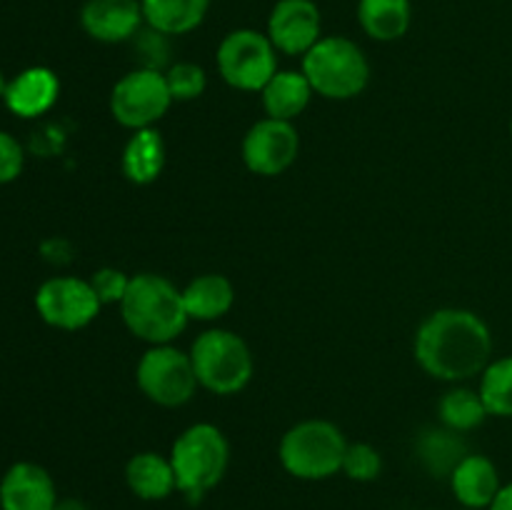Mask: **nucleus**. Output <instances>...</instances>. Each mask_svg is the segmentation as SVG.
<instances>
[{"mask_svg": "<svg viewBox=\"0 0 512 510\" xmlns=\"http://www.w3.org/2000/svg\"><path fill=\"white\" fill-rule=\"evenodd\" d=\"M60 95V80L45 65H30V68L20 70L15 78L8 80V90H5V105L18 118H40L48 113Z\"/></svg>", "mask_w": 512, "mask_h": 510, "instance_id": "2eb2a0df", "label": "nucleus"}, {"mask_svg": "<svg viewBox=\"0 0 512 510\" xmlns=\"http://www.w3.org/2000/svg\"><path fill=\"white\" fill-rule=\"evenodd\" d=\"M120 315L125 328L148 345L173 343L190 323L183 290L158 273H138L130 278Z\"/></svg>", "mask_w": 512, "mask_h": 510, "instance_id": "f03ea898", "label": "nucleus"}, {"mask_svg": "<svg viewBox=\"0 0 512 510\" xmlns=\"http://www.w3.org/2000/svg\"><path fill=\"white\" fill-rule=\"evenodd\" d=\"M198 385L213 395H235L248 388L255 373L250 345L238 333L210 328L195 338L190 348Z\"/></svg>", "mask_w": 512, "mask_h": 510, "instance_id": "423d86ee", "label": "nucleus"}, {"mask_svg": "<svg viewBox=\"0 0 512 510\" xmlns=\"http://www.w3.org/2000/svg\"><path fill=\"white\" fill-rule=\"evenodd\" d=\"M53 510H90V508L78 498H60L58 503H55Z\"/></svg>", "mask_w": 512, "mask_h": 510, "instance_id": "2f4dec72", "label": "nucleus"}, {"mask_svg": "<svg viewBox=\"0 0 512 510\" xmlns=\"http://www.w3.org/2000/svg\"><path fill=\"white\" fill-rule=\"evenodd\" d=\"M340 473H345L355 483H373L383 473V455L370 443H348Z\"/></svg>", "mask_w": 512, "mask_h": 510, "instance_id": "bb28decb", "label": "nucleus"}, {"mask_svg": "<svg viewBox=\"0 0 512 510\" xmlns=\"http://www.w3.org/2000/svg\"><path fill=\"white\" fill-rule=\"evenodd\" d=\"M25 168V150L18 143V138L0 130V185H8L23 175Z\"/></svg>", "mask_w": 512, "mask_h": 510, "instance_id": "c756f323", "label": "nucleus"}, {"mask_svg": "<svg viewBox=\"0 0 512 510\" xmlns=\"http://www.w3.org/2000/svg\"><path fill=\"white\" fill-rule=\"evenodd\" d=\"M145 25L140 0H85L80 28L98 43H130Z\"/></svg>", "mask_w": 512, "mask_h": 510, "instance_id": "ddd939ff", "label": "nucleus"}, {"mask_svg": "<svg viewBox=\"0 0 512 510\" xmlns=\"http://www.w3.org/2000/svg\"><path fill=\"white\" fill-rule=\"evenodd\" d=\"M415 450H418V458L425 468L433 475H448L455 470V465L468 455V448H465L460 433L450 428H430L425 430L423 435L415 443Z\"/></svg>", "mask_w": 512, "mask_h": 510, "instance_id": "b1692460", "label": "nucleus"}, {"mask_svg": "<svg viewBox=\"0 0 512 510\" xmlns=\"http://www.w3.org/2000/svg\"><path fill=\"white\" fill-rule=\"evenodd\" d=\"M123 175L135 185H150L165 168V140L155 128L135 130L120 158Z\"/></svg>", "mask_w": 512, "mask_h": 510, "instance_id": "aec40b11", "label": "nucleus"}, {"mask_svg": "<svg viewBox=\"0 0 512 510\" xmlns=\"http://www.w3.org/2000/svg\"><path fill=\"white\" fill-rule=\"evenodd\" d=\"M183 305L190 320L213 323L230 313L235 305V288L225 275L203 273L183 288Z\"/></svg>", "mask_w": 512, "mask_h": 510, "instance_id": "6ab92c4d", "label": "nucleus"}, {"mask_svg": "<svg viewBox=\"0 0 512 510\" xmlns=\"http://www.w3.org/2000/svg\"><path fill=\"white\" fill-rule=\"evenodd\" d=\"M133 275L123 273L118 268H100L90 275V285H93L95 295L100 298L103 305H115L123 303L125 293H128V285Z\"/></svg>", "mask_w": 512, "mask_h": 510, "instance_id": "c85d7f7f", "label": "nucleus"}, {"mask_svg": "<svg viewBox=\"0 0 512 510\" xmlns=\"http://www.w3.org/2000/svg\"><path fill=\"white\" fill-rule=\"evenodd\" d=\"M135 383L140 393L160 408H180L190 403L200 388L190 353H183L173 343L150 345L145 350L135 368Z\"/></svg>", "mask_w": 512, "mask_h": 510, "instance_id": "6e6552de", "label": "nucleus"}, {"mask_svg": "<svg viewBox=\"0 0 512 510\" xmlns=\"http://www.w3.org/2000/svg\"><path fill=\"white\" fill-rule=\"evenodd\" d=\"M58 500L53 475L38 463L18 460L0 478V510H53Z\"/></svg>", "mask_w": 512, "mask_h": 510, "instance_id": "4468645a", "label": "nucleus"}, {"mask_svg": "<svg viewBox=\"0 0 512 510\" xmlns=\"http://www.w3.org/2000/svg\"><path fill=\"white\" fill-rule=\"evenodd\" d=\"M488 510H512V480L510 483H503V488L495 495L493 505Z\"/></svg>", "mask_w": 512, "mask_h": 510, "instance_id": "7c9ffc66", "label": "nucleus"}, {"mask_svg": "<svg viewBox=\"0 0 512 510\" xmlns=\"http://www.w3.org/2000/svg\"><path fill=\"white\" fill-rule=\"evenodd\" d=\"M165 83H168L170 95H173V103H190V100H198L205 93L208 75L198 63L178 60V63L165 70Z\"/></svg>", "mask_w": 512, "mask_h": 510, "instance_id": "a878e982", "label": "nucleus"}, {"mask_svg": "<svg viewBox=\"0 0 512 510\" xmlns=\"http://www.w3.org/2000/svg\"><path fill=\"white\" fill-rule=\"evenodd\" d=\"M478 393L493 418H512V355L490 360L480 373Z\"/></svg>", "mask_w": 512, "mask_h": 510, "instance_id": "393cba45", "label": "nucleus"}, {"mask_svg": "<svg viewBox=\"0 0 512 510\" xmlns=\"http://www.w3.org/2000/svg\"><path fill=\"white\" fill-rule=\"evenodd\" d=\"M140 8L148 28L175 38L203 25L210 0H140Z\"/></svg>", "mask_w": 512, "mask_h": 510, "instance_id": "412c9836", "label": "nucleus"}, {"mask_svg": "<svg viewBox=\"0 0 512 510\" xmlns=\"http://www.w3.org/2000/svg\"><path fill=\"white\" fill-rule=\"evenodd\" d=\"M358 23L368 38L393 43L410 30L413 5L410 0H358Z\"/></svg>", "mask_w": 512, "mask_h": 510, "instance_id": "4be33fe9", "label": "nucleus"}, {"mask_svg": "<svg viewBox=\"0 0 512 510\" xmlns=\"http://www.w3.org/2000/svg\"><path fill=\"white\" fill-rule=\"evenodd\" d=\"M215 65L230 88L260 93L278 73V50L260 30L238 28L220 40Z\"/></svg>", "mask_w": 512, "mask_h": 510, "instance_id": "0eeeda50", "label": "nucleus"}, {"mask_svg": "<svg viewBox=\"0 0 512 510\" xmlns=\"http://www.w3.org/2000/svg\"><path fill=\"white\" fill-rule=\"evenodd\" d=\"M450 490L460 508L468 510H488L493 505L495 495L503 488L498 465L480 453H468L455 470L450 473Z\"/></svg>", "mask_w": 512, "mask_h": 510, "instance_id": "dca6fc26", "label": "nucleus"}, {"mask_svg": "<svg viewBox=\"0 0 512 510\" xmlns=\"http://www.w3.org/2000/svg\"><path fill=\"white\" fill-rule=\"evenodd\" d=\"M240 153H243V163L250 173L275 178V175H283L298 160L300 135L293 123L263 118L250 125Z\"/></svg>", "mask_w": 512, "mask_h": 510, "instance_id": "9b49d317", "label": "nucleus"}, {"mask_svg": "<svg viewBox=\"0 0 512 510\" xmlns=\"http://www.w3.org/2000/svg\"><path fill=\"white\" fill-rule=\"evenodd\" d=\"M173 105L165 73L148 68H135L125 73L110 90V115L128 130L155 128L160 118Z\"/></svg>", "mask_w": 512, "mask_h": 510, "instance_id": "1a4fd4ad", "label": "nucleus"}, {"mask_svg": "<svg viewBox=\"0 0 512 510\" xmlns=\"http://www.w3.org/2000/svg\"><path fill=\"white\" fill-rule=\"evenodd\" d=\"M438 415L440 423H443L445 428L455 430V433L460 435L480 428V425L490 418L478 390L460 383L453 385V388L440 398Z\"/></svg>", "mask_w": 512, "mask_h": 510, "instance_id": "5701e85b", "label": "nucleus"}, {"mask_svg": "<svg viewBox=\"0 0 512 510\" xmlns=\"http://www.w3.org/2000/svg\"><path fill=\"white\" fill-rule=\"evenodd\" d=\"M420 368L443 383L478 378L493 360V333L468 308H440L420 323L413 345Z\"/></svg>", "mask_w": 512, "mask_h": 510, "instance_id": "f257e3e1", "label": "nucleus"}, {"mask_svg": "<svg viewBox=\"0 0 512 510\" xmlns=\"http://www.w3.org/2000/svg\"><path fill=\"white\" fill-rule=\"evenodd\" d=\"M510 135H512V118H510Z\"/></svg>", "mask_w": 512, "mask_h": 510, "instance_id": "72a5a7b5", "label": "nucleus"}, {"mask_svg": "<svg viewBox=\"0 0 512 510\" xmlns=\"http://www.w3.org/2000/svg\"><path fill=\"white\" fill-rule=\"evenodd\" d=\"M265 35L278 53L303 58L323 38V15L315 0H278L268 15Z\"/></svg>", "mask_w": 512, "mask_h": 510, "instance_id": "f8f14e48", "label": "nucleus"}, {"mask_svg": "<svg viewBox=\"0 0 512 510\" xmlns=\"http://www.w3.org/2000/svg\"><path fill=\"white\" fill-rule=\"evenodd\" d=\"M130 43L135 45V53L140 55L138 68L160 70V73H165V70L173 65V63H170L168 35H163V33H158V30L143 25V28L138 30V35H135Z\"/></svg>", "mask_w": 512, "mask_h": 510, "instance_id": "cd10ccee", "label": "nucleus"}, {"mask_svg": "<svg viewBox=\"0 0 512 510\" xmlns=\"http://www.w3.org/2000/svg\"><path fill=\"white\" fill-rule=\"evenodd\" d=\"M125 483H128L130 493L140 500H165L178 490L170 458L155 453V450H143L128 460Z\"/></svg>", "mask_w": 512, "mask_h": 510, "instance_id": "a211bd4d", "label": "nucleus"}, {"mask_svg": "<svg viewBox=\"0 0 512 510\" xmlns=\"http://www.w3.org/2000/svg\"><path fill=\"white\" fill-rule=\"evenodd\" d=\"M460 510H468V508H460Z\"/></svg>", "mask_w": 512, "mask_h": 510, "instance_id": "f704fd0d", "label": "nucleus"}, {"mask_svg": "<svg viewBox=\"0 0 512 510\" xmlns=\"http://www.w3.org/2000/svg\"><path fill=\"white\" fill-rule=\"evenodd\" d=\"M348 440L343 430L323 418H308L285 430L278 445V460L298 480H328L343 470Z\"/></svg>", "mask_w": 512, "mask_h": 510, "instance_id": "39448f33", "label": "nucleus"}, {"mask_svg": "<svg viewBox=\"0 0 512 510\" xmlns=\"http://www.w3.org/2000/svg\"><path fill=\"white\" fill-rule=\"evenodd\" d=\"M178 493L200 500L225 478L230 465V443L213 423H195L175 438L170 448Z\"/></svg>", "mask_w": 512, "mask_h": 510, "instance_id": "7ed1b4c3", "label": "nucleus"}, {"mask_svg": "<svg viewBox=\"0 0 512 510\" xmlns=\"http://www.w3.org/2000/svg\"><path fill=\"white\" fill-rule=\"evenodd\" d=\"M300 70L325 100H353L370 83L368 55L345 35H323L303 55Z\"/></svg>", "mask_w": 512, "mask_h": 510, "instance_id": "20e7f679", "label": "nucleus"}, {"mask_svg": "<svg viewBox=\"0 0 512 510\" xmlns=\"http://www.w3.org/2000/svg\"><path fill=\"white\" fill-rule=\"evenodd\" d=\"M5 90H8V80H5L3 70H0V98H5Z\"/></svg>", "mask_w": 512, "mask_h": 510, "instance_id": "473e14b6", "label": "nucleus"}, {"mask_svg": "<svg viewBox=\"0 0 512 510\" xmlns=\"http://www.w3.org/2000/svg\"><path fill=\"white\" fill-rule=\"evenodd\" d=\"M100 298L90 280L75 275H55L35 293V310L40 320L58 330H83L100 315Z\"/></svg>", "mask_w": 512, "mask_h": 510, "instance_id": "9d476101", "label": "nucleus"}, {"mask_svg": "<svg viewBox=\"0 0 512 510\" xmlns=\"http://www.w3.org/2000/svg\"><path fill=\"white\" fill-rule=\"evenodd\" d=\"M313 95L315 90L303 70H278L268 80V85L260 90L265 118L285 120V123H293L295 118H300Z\"/></svg>", "mask_w": 512, "mask_h": 510, "instance_id": "f3484780", "label": "nucleus"}]
</instances>
